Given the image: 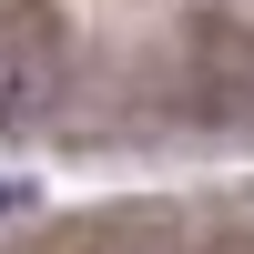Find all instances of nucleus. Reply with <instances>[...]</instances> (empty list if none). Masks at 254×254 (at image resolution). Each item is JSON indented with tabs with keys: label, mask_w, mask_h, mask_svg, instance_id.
I'll list each match as a JSON object with an SVG mask.
<instances>
[{
	"label": "nucleus",
	"mask_w": 254,
	"mask_h": 254,
	"mask_svg": "<svg viewBox=\"0 0 254 254\" xmlns=\"http://www.w3.org/2000/svg\"><path fill=\"white\" fill-rule=\"evenodd\" d=\"M20 203H31V183H0V214H20Z\"/></svg>",
	"instance_id": "1"
}]
</instances>
